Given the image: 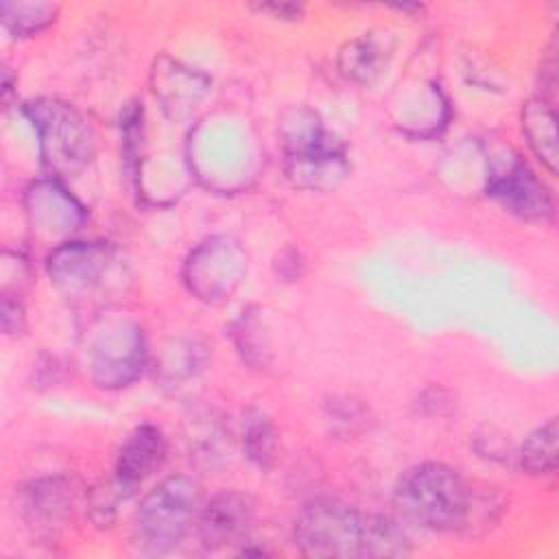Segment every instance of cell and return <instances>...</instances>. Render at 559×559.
I'll return each mask as SVG.
<instances>
[{"label": "cell", "mask_w": 559, "mask_h": 559, "mask_svg": "<svg viewBox=\"0 0 559 559\" xmlns=\"http://www.w3.org/2000/svg\"><path fill=\"white\" fill-rule=\"evenodd\" d=\"M295 544L310 557H400L408 552V539L397 522L358 513L334 500H317L299 513Z\"/></svg>", "instance_id": "cell-1"}, {"label": "cell", "mask_w": 559, "mask_h": 559, "mask_svg": "<svg viewBox=\"0 0 559 559\" xmlns=\"http://www.w3.org/2000/svg\"><path fill=\"white\" fill-rule=\"evenodd\" d=\"M395 507L404 520L432 531L467 526L474 498L465 480L450 467L424 463L408 469L395 487Z\"/></svg>", "instance_id": "cell-2"}, {"label": "cell", "mask_w": 559, "mask_h": 559, "mask_svg": "<svg viewBox=\"0 0 559 559\" xmlns=\"http://www.w3.org/2000/svg\"><path fill=\"white\" fill-rule=\"evenodd\" d=\"M199 489L190 478L173 476L157 485L135 515V544L153 555L175 548L199 520Z\"/></svg>", "instance_id": "cell-3"}, {"label": "cell", "mask_w": 559, "mask_h": 559, "mask_svg": "<svg viewBox=\"0 0 559 559\" xmlns=\"http://www.w3.org/2000/svg\"><path fill=\"white\" fill-rule=\"evenodd\" d=\"M253 522V504L242 493H221L199 513V535L205 548L216 550L242 539Z\"/></svg>", "instance_id": "cell-4"}, {"label": "cell", "mask_w": 559, "mask_h": 559, "mask_svg": "<svg viewBox=\"0 0 559 559\" xmlns=\"http://www.w3.org/2000/svg\"><path fill=\"white\" fill-rule=\"evenodd\" d=\"M164 456V439L157 428L153 426H140L135 432L127 439L118 454L116 463V480L118 487L131 489L138 483H142L159 463Z\"/></svg>", "instance_id": "cell-5"}, {"label": "cell", "mask_w": 559, "mask_h": 559, "mask_svg": "<svg viewBox=\"0 0 559 559\" xmlns=\"http://www.w3.org/2000/svg\"><path fill=\"white\" fill-rule=\"evenodd\" d=\"M493 194L522 216H544L550 212V201L544 186H539L524 166H518L507 179L498 181Z\"/></svg>", "instance_id": "cell-6"}, {"label": "cell", "mask_w": 559, "mask_h": 559, "mask_svg": "<svg viewBox=\"0 0 559 559\" xmlns=\"http://www.w3.org/2000/svg\"><path fill=\"white\" fill-rule=\"evenodd\" d=\"M70 502L72 491L68 487L59 485V480H44L28 489L24 509L39 526H52V522H59L63 515H68Z\"/></svg>", "instance_id": "cell-7"}, {"label": "cell", "mask_w": 559, "mask_h": 559, "mask_svg": "<svg viewBox=\"0 0 559 559\" xmlns=\"http://www.w3.org/2000/svg\"><path fill=\"white\" fill-rule=\"evenodd\" d=\"M522 465L531 474H552L557 467V421L550 419L539 426L522 445Z\"/></svg>", "instance_id": "cell-8"}, {"label": "cell", "mask_w": 559, "mask_h": 559, "mask_svg": "<svg viewBox=\"0 0 559 559\" xmlns=\"http://www.w3.org/2000/svg\"><path fill=\"white\" fill-rule=\"evenodd\" d=\"M552 111L544 107L542 103V109H539V122L544 124V120L550 116ZM524 124H526V133L531 138V144L533 148L537 151L539 159L546 162V166L555 173V162H557V142H555V127H548L546 131L537 124V118L531 109V105L526 107V114H524Z\"/></svg>", "instance_id": "cell-9"}, {"label": "cell", "mask_w": 559, "mask_h": 559, "mask_svg": "<svg viewBox=\"0 0 559 559\" xmlns=\"http://www.w3.org/2000/svg\"><path fill=\"white\" fill-rule=\"evenodd\" d=\"M275 430L273 426L264 419V417H255V421L247 424L245 430V445L249 456L260 463V465H269L273 454H275Z\"/></svg>", "instance_id": "cell-10"}]
</instances>
